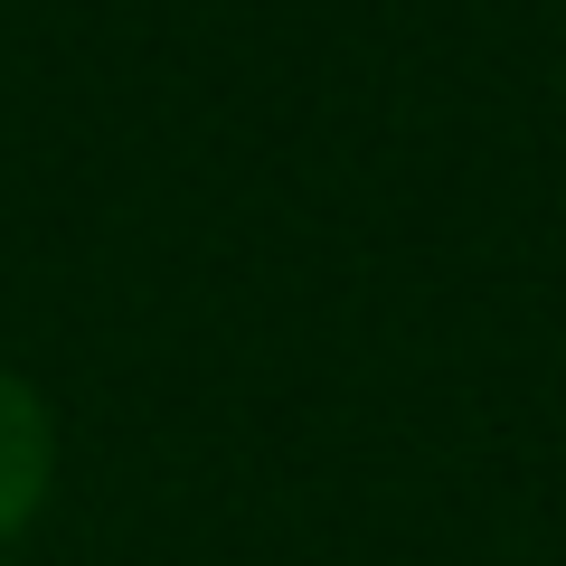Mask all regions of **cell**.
<instances>
[{"instance_id":"1","label":"cell","mask_w":566,"mask_h":566,"mask_svg":"<svg viewBox=\"0 0 566 566\" xmlns=\"http://www.w3.org/2000/svg\"><path fill=\"white\" fill-rule=\"evenodd\" d=\"M48 482H57V424H48V397L0 368V538H20V528L39 520Z\"/></svg>"}]
</instances>
